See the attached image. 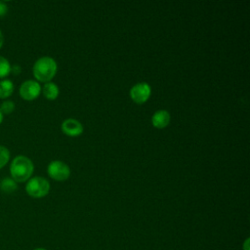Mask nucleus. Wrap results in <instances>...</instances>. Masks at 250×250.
Listing matches in <instances>:
<instances>
[{"instance_id":"obj_5","label":"nucleus","mask_w":250,"mask_h":250,"mask_svg":"<svg viewBox=\"0 0 250 250\" xmlns=\"http://www.w3.org/2000/svg\"><path fill=\"white\" fill-rule=\"evenodd\" d=\"M130 98L138 104H145L150 97L151 87L146 82H139L130 89Z\"/></svg>"},{"instance_id":"obj_3","label":"nucleus","mask_w":250,"mask_h":250,"mask_svg":"<svg viewBox=\"0 0 250 250\" xmlns=\"http://www.w3.org/2000/svg\"><path fill=\"white\" fill-rule=\"evenodd\" d=\"M25 190L31 197L41 198L49 193L50 184L43 177H33L28 180Z\"/></svg>"},{"instance_id":"obj_18","label":"nucleus","mask_w":250,"mask_h":250,"mask_svg":"<svg viewBox=\"0 0 250 250\" xmlns=\"http://www.w3.org/2000/svg\"><path fill=\"white\" fill-rule=\"evenodd\" d=\"M2 120H3V113H2L1 110H0V123L2 122Z\"/></svg>"},{"instance_id":"obj_10","label":"nucleus","mask_w":250,"mask_h":250,"mask_svg":"<svg viewBox=\"0 0 250 250\" xmlns=\"http://www.w3.org/2000/svg\"><path fill=\"white\" fill-rule=\"evenodd\" d=\"M14 91V84L11 80L5 79L0 81V98H8Z\"/></svg>"},{"instance_id":"obj_7","label":"nucleus","mask_w":250,"mask_h":250,"mask_svg":"<svg viewBox=\"0 0 250 250\" xmlns=\"http://www.w3.org/2000/svg\"><path fill=\"white\" fill-rule=\"evenodd\" d=\"M62 130L69 137H77L83 133V125L74 118H67L62 123Z\"/></svg>"},{"instance_id":"obj_2","label":"nucleus","mask_w":250,"mask_h":250,"mask_svg":"<svg viewBox=\"0 0 250 250\" xmlns=\"http://www.w3.org/2000/svg\"><path fill=\"white\" fill-rule=\"evenodd\" d=\"M33 169L32 161L24 155L16 156L10 166L12 179L16 182H25L28 180L33 173Z\"/></svg>"},{"instance_id":"obj_6","label":"nucleus","mask_w":250,"mask_h":250,"mask_svg":"<svg viewBox=\"0 0 250 250\" xmlns=\"http://www.w3.org/2000/svg\"><path fill=\"white\" fill-rule=\"evenodd\" d=\"M41 92L39 83L35 80H26L20 87V95L26 101H32L36 99Z\"/></svg>"},{"instance_id":"obj_19","label":"nucleus","mask_w":250,"mask_h":250,"mask_svg":"<svg viewBox=\"0 0 250 250\" xmlns=\"http://www.w3.org/2000/svg\"><path fill=\"white\" fill-rule=\"evenodd\" d=\"M34 250H46V249H44V248H36Z\"/></svg>"},{"instance_id":"obj_16","label":"nucleus","mask_w":250,"mask_h":250,"mask_svg":"<svg viewBox=\"0 0 250 250\" xmlns=\"http://www.w3.org/2000/svg\"><path fill=\"white\" fill-rule=\"evenodd\" d=\"M243 250H249V238H247L243 244Z\"/></svg>"},{"instance_id":"obj_8","label":"nucleus","mask_w":250,"mask_h":250,"mask_svg":"<svg viewBox=\"0 0 250 250\" xmlns=\"http://www.w3.org/2000/svg\"><path fill=\"white\" fill-rule=\"evenodd\" d=\"M170 119H171L170 113L167 110L160 109L153 113L151 117V123L153 127L157 129H163L168 126V124L170 123Z\"/></svg>"},{"instance_id":"obj_13","label":"nucleus","mask_w":250,"mask_h":250,"mask_svg":"<svg viewBox=\"0 0 250 250\" xmlns=\"http://www.w3.org/2000/svg\"><path fill=\"white\" fill-rule=\"evenodd\" d=\"M10 159V152L7 147L0 146V169L4 167Z\"/></svg>"},{"instance_id":"obj_15","label":"nucleus","mask_w":250,"mask_h":250,"mask_svg":"<svg viewBox=\"0 0 250 250\" xmlns=\"http://www.w3.org/2000/svg\"><path fill=\"white\" fill-rule=\"evenodd\" d=\"M8 11V7L7 4L4 1H0V17H3L6 15Z\"/></svg>"},{"instance_id":"obj_4","label":"nucleus","mask_w":250,"mask_h":250,"mask_svg":"<svg viewBox=\"0 0 250 250\" xmlns=\"http://www.w3.org/2000/svg\"><path fill=\"white\" fill-rule=\"evenodd\" d=\"M48 175L56 181H65L70 176V169L68 165L60 160H54L49 163L47 167Z\"/></svg>"},{"instance_id":"obj_17","label":"nucleus","mask_w":250,"mask_h":250,"mask_svg":"<svg viewBox=\"0 0 250 250\" xmlns=\"http://www.w3.org/2000/svg\"><path fill=\"white\" fill-rule=\"evenodd\" d=\"M3 43H4V36H3V34L1 32V30H0V48L2 47Z\"/></svg>"},{"instance_id":"obj_11","label":"nucleus","mask_w":250,"mask_h":250,"mask_svg":"<svg viewBox=\"0 0 250 250\" xmlns=\"http://www.w3.org/2000/svg\"><path fill=\"white\" fill-rule=\"evenodd\" d=\"M0 188H1L2 191L10 193L17 189V183L12 178H5L1 181Z\"/></svg>"},{"instance_id":"obj_12","label":"nucleus","mask_w":250,"mask_h":250,"mask_svg":"<svg viewBox=\"0 0 250 250\" xmlns=\"http://www.w3.org/2000/svg\"><path fill=\"white\" fill-rule=\"evenodd\" d=\"M11 72V64L7 59L0 56V78L7 76Z\"/></svg>"},{"instance_id":"obj_1","label":"nucleus","mask_w":250,"mask_h":250,"mask_svg":"<svg viewBox=\"0 0 250 250\" xmlns=\"http://www.w3.org/2000/svg\"><path fill=\"white\" fill-rule=\"evenodd\" d=\"M58 65L56 61L51 57H42L38 59L33 65L32 71L34 77L40 82H50L56 75Z\"/></svg>"},{"instance_id":"obj_14","label":"nucleus","mask_w":250,"mask_h":250,"mask_svg":"<svg viewBox=\"0 0 250 250\" xmlns=\"http://www.w3.org/2000/svg\"><path fill=\"white\" fill-rule=\"evenodd\" d=\"M15 109V104L12 101H5L1 104L0 106V110L2 113H6L9 114L11 113L13 110Z\"/></svg>"},{"instance_id":"obj_9","label":"nucleus","mask_w":250,"mask_h":250,"mask_svg":"<svg viewBox=\"0 0 250 250\" xmlns=\"http://www.w3.org/2000/svg\"><path fill=\"white\" fill-rule=\"evenodd\" d=\"M42 92H43L44 97L47 98L48 100H55L58 98L60 90H59V87L57 84H55L53 82H47L43 86Z\"/></svg>"}]
</instances>
